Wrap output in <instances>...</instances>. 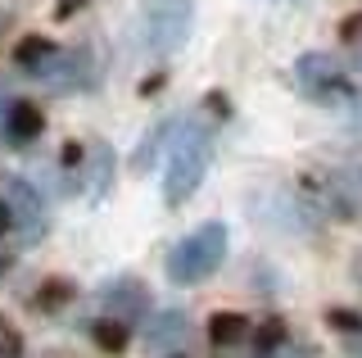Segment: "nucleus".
<instances>
[{"instance_id": "1", "label": "nucleus", "mask_w": 362, "mask_h": 358, "mask_svg": "<svg viewBox=\"0 0 362 358\" xmlns=\"http://www.w3.org/2000/svg\"><path fill=\"white\" fill-rule=\"evenodd\" d=\"M209 159H213V132L204 122H190L173 150V163H168V204H181L195 195V186L209 173Z\"/></svg>"}, {"instance_id": "2", "label": "nucleus", "mask_w": 362, "mask_h": 358, "mask_svg": "<svg viewBox=\"0 0 362 358\" xmlns=\"http://www.w3.org/2000/svg\"><path fill=\"white\" fill-rule=\"evenodd\" d=\"M226 254V231L218 222H209V227H199L195 236H186L173 250V259H168V272H173V282H204V277L213 272V267L222 263Z\"/></svg>"}, {"instance_id": "3", "label": "nucleus", "mask_w": 362, "mask_h": 358, "mask_svg": "<svg viewBox=\"0 0 362 358\" xmlns=\"http://www.w3.org/2000/svg\"><path fill=\"white\" fill-rule=\"evenodd\" d=\"M190 0H145V46L154 54L181 50V41L190 37Z\"/></svg>"}, {"instance_id": "4", "label": "nucleus", "mask_w": 362, "mask_h": 358, "mask_svg": "<svg viewBox=\"0 0 362 358\" xmlns=\"http://www.w3.org/2000/svg\"><path fill=\"white\" fill-rule=\"evenodd\" d=\"M294 73H299V82L308 86L313 96H354V86L344 82V73L335 69L331 59H326V54H303L299 64H294Z\"/></svg>"}, {"instance_id": "5", "label": "nucleus", "mask_w": 362, "mask_h": 358, "mask_svg": "<svg viewBox=\"0 0 362 358\" xmlns=\"http://www.w3.org/2000/svg\"><path fill=\"white\" fill-rule=\"evenodd\" d=\"M45 132V114L37 105H28V100H9L5 105V127H0V137L9 145H32Z\"/></svg>"}, {"instance_id": "6", "label": "nucleus", "mask_w": 362, "mask_h": 358, "mask_svg": "<svg viewBox=\"0 0 362 358\" xmlns=\"http://www.w3.org/2000/svg\"><path fill=\"white\" fill-rule=\"evenodd\" d=\"M14 59H18V69H28L32 77H37L45 64L54 59V46L45 37H28V41H18V50H14Z\"/></svg>"}, {"instance_id": "7", "label": "nucleus", "mask_w": 362, "mask_h": 358, "mask_svg": "<svg viewBox=\"0 0 362 358\" xmlns=\"http://www.w3.org/2000/svg\"><path fill=\"white\" fill-rule=\"evenodd\" d=\"M5 204H9V222L18 218V222H28V227H32V222H37V214H41V209H37V195H32L28 182H9Z\"/></svg>"}, {"instance_id": "8", "label": "nucleus", "mask_w": 362, "mask_h": 358, "mask_svg": "<svg viewBox=\"0 0 362 358\" xmlns=\"http://www.w3.org/2000/svg\"><path fill=\"white\" fill-rule=\"evenodd\" d=\"M181 327H186V322H181V313H163V318L154 322V331H150V345L154 350H177L181 345Z\"/></svg>"}, {"instance_id": "9", "label": "nucleus", "mask_w": 362, "mask_h": 358, "mask_svg": "<svg viewBox=\"0 0 362 358\" xmlns=\"http://www.w3.org/2000/svg\"><path fill=\"white\" fill-rule=\"evenodd\" d=\"M209 331H213V345H235L245 335V318L240 313H218Z\"/></svg>"}, {"instance_id": "10", "label": "nucleus", "mask_w": 362, "mask_h": 358, "mask_svg": "<svg viewBox=\"0 0 362 358\" xmlns=\"http://www.w3.org/2000/svg\"><path fill=\"white\" fill-rule=\"evenodd\" d=\"M95 340L105 345V350H122L127 331H122V327H113V322H100V327H95Z\"/></svg>"}, {"instance_id": "11", "label": "nucleus", "mask_w": 362, "mask_h": 358, "mask_svg": "<svg viewBox=\"0 0 362 358\" xmlns=\"http://www.w3.org/2000/svg\"><path fill=\"white\" fill-rule=\"evenodd\" d=\"M5 227H9V204H0V236H5Z\"/></svg>"}, {"instance_id": "12", "label": "nucleus", "mask_w": 362, "mask_h": 358, "mask_svg": "<svg viewBox=\"0 0 362 358\" xmlns=\"http://www.w3.org/2000/svg\"><path fill=\"white\" fill-rule=\"evenodd\" d=\"M358 282H362V254H358Z\"/></svg>"}, {"instance_id": "13", "label": "nucleus", "mask_w": 362, "mask_h": 358, "mask_svg": "<svg viewBox=\"0 0 362 358\" xmlns=\"http://www.w3.org/2000/svg\"><path fill=\"white\" fill-rule=\"evenodd\" d=\"M286 5H303V0H286Z\"/></svg>"}]
</instances>
